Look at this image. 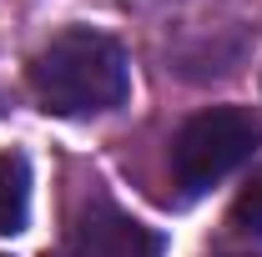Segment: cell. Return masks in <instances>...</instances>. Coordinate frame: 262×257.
Masks as SVG:
<instances>
[{
	"instance_id": "1",
	"label": "cell",
	"mask_w": 262,
	"mask_h": 257,
	"mask_svg": "<svg viewBox=\"0 0 262 257\" xmlns=\"http://www.w3.org/2000/svg\"><path fill=\"white\" fill-rule=\"evenodd\" d=\"M31 86L56 116H101L116 111L131 91L126 51L91 26H71L31 61Z\"/></svg>"
},
{
	"instance_id": "2",
	"label": "cell",
	"mask_w": 262,
	"mask_h": 257,
	"mask_svg": "<svg viewBox=\"0 0 262 257\" xmlns=\"http://www.w3.org/2000/svg\"><path fill=\"white\" fill-rule=\"evenodd\" d=\"M262 126L252 121V111L242 106H207L196 111L171 141V172L182 182V192H207L212 182H222L227 172H237L242 161L257 152Z\"/></svg>"
},
{
	"instance_id": "3",
	"label": "cell",
	"mask_w": 262,
	"mask_h": 257,
	"mask_svg": "<svg viewBox=\"0 0 262 257\" xmlns=\"http://www.w3.org/2000/svg\"><path fill=\"white\" fill-rule=\"evenodd\" d=\"M66 257H157V237L141 222L121 217L116 207L96 202L91 217L71 232V252Z\"/></svg>"
},
{
	"instance_id": "4",
	"label": "cell",
	"mask_w": 262,
	"mask_h": 257,
	"mask_svg": "<svg viewBox=\"0 0 262 257\" xmlns=\"http://www.w3.org/2000/svg\"><path fill=\"white\" fill-rule=\"evenodd\" d=\"M31 212V177L20 157H0V237H15Z\"/></svg>"
},
{
	"instance_id": "5",
	"label": "cell",
	"mask_w": 262,
	"mask_h": 257,
	"mask_svg": "<svg viewBox=\"0 0 262 257\" xmlns=\"http://www.w3.org/2000/svg\"><path fill=\"white\" fill-rule=\"evenodd\" d=\"M232 222L242 227V232H252V237H262V172L237 192V202H232Z\"/></svg>"
}]
</instances>
